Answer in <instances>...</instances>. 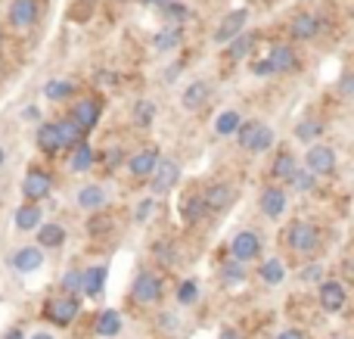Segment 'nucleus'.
<instances>
[{"label": "nucleus", "mask_w": 354, "mask_h": 339, "mask_svg": "<svg viewBox=\"0 0 354 339\" xmlns=\"http://www.w3.org/2000/svg\"><path fill=\"white\" fill-rule=\"evenodd\" d=\"M62 243H66V228H62V224H56V221L37 224V243H35V246H41V249H59Z\"/></svg>", "instance_id": "393cba45"}, {"label": "nucleus", "mask_w": 354, "mask_h": 339, "mask_svg": "<svg viewBox=\"0 0 354 339\" xmlns=\"http://www.w3.org/2000/svg\"><path fill=\"white\" fill-rule=\"evenodd\" d=\"M97 165V153L87 140H81L78 147H72V156H68V172L72 174H87L91 168Z\"/></svg>", "instance_id": "6ab92c4d"}, {"label": "nucleus", "mask_w": 354, "mask_h": 339, "mask_svg": "<svg viewBox=\"0 0 354 339\" xmlns=\"http://www.w3.org/2000/svg\"><path fill=\"white\" fill-rule=\"evenodd\" d=\"M153 255L159 265H174V246L168 240H156L153 243Z\"/></svg>", "instance_id": "a19ab883"}, {"label": "nucleus", "mask_w": 354, "mask_h": 339, "mask_svg": "<svg viewBox=\"0 0 354 339\" xmlns=\"http://www.w3.org/2000/svg\"><path fill=\"white\" fill-rule=\"evenodd\" d=\"M320 134H324V122H320V118H301V122L295 125V137L305 143H314Z\"/></svg>", "instance_id": "c9c22d12"}, {"label": "nucleus", "mask_w": 354, "mask_h": 339, "mask_svg": "<svg viewBox=\"0 0 354 339\" xmlns=\"http://www.w3.org/2000/svg\"><path fill=\"white\" fill-rule=\"evenodd\" d=\"M230 255L233 262H255L261 255V237L255 230H239L230 240Z\"/></svg>", "instance_id": "f8f14e48"}, {"label": "nucleus", "mask_w": 354, "mask_h": 339, "mask_svg": "<svg viewBox=\"0 0 354 339\" xmlns=\"http://www.w3.org/2000/svg\"><path fill=\"white\" fill-rule=\"evenodd\" d=\"M236 140L245 153H264V149L274 147V131H270V125L252 118V122H243L236 128Z\"/></svg>", "instance_id": "f03ea898"}, {"label": "nucleus", "mask_w": 354, "mask_h": 339, "mask_svg": "<svg viewBox=\"0 0 354 339\" xmlns=\"http://www.w3.org/2000/svg\"><path fill=\"white\" fill-rule=\"evenodd\" d=\"M100 116H103V100L100 97H78L72 103V112H68V118H72L84 134H91V131L97 128Z\"/></svg>", "instance_id": "20e7f679"}, {"label": "nucleus", "mask_w": 354, "mask_h": 339, "mask_svg": "<svg viewBox=\"0 0 354 339\" xmlns=\"http://www.w3.org/2000/svg\"><path fill=\"white\" fill-rule=\"evenodd\" d=\"M3 37H6V35H3V25H0V50H3Z\"/></svg>", "instance_id": "bf43d9fd"}, {"label": "nucleus", "mask_w": 354, "mask_h": 339, "mask_svg": "<svg viewBox=\"0 0 354 339\" xmlns=\"http://www.w3.org/2000/svg\"><path fill=\"white\" fill-rule=\"evenodd\" d=\"M221 280L224 284H239V280H245V271H243V262H224L221 265Z\"/></svg>", "instance_id": "ea45409f"}, {"label": "nucleus", "mask_w": 354, "mask_h": 339, "mask_svg": "<svg viewBox=\"0 0 354 339\" xmlns=\"http://www.w3.org/2000/svg\"><path fill=\"white\" fill-rule=\"evenodd\" d=\"M295 168H299V159H295L289 149H280V153H277V159H274V165H270V178L283 187L289 178H292Z\"/></svg>", "instance_id": "a878e982"}, {"label": "nucleus", "mask_w": 354, "mask_h": 339, "mask_svg": "<svg viewBox=\"0 0 354 339\" xmlns=\"http://www.w3.org/2000/svg\"><path fill=\"white\" fill-rule=\"evenodd\" d=\"M177 181H180V162L159 159L153 174H149V190H153V196H165V193H171L177 187Z\"/></svg>", "instance_id": "423d86ee"}, {"label": "nucleus", "mask_w": 354, "mask_h": 339, "mask_svg": "<svg viewBox=\"0 0 354 339\" xmlns=\"http://www.w3.org/2000/svg\"><path fill=\"white\" fill-rule=\"evenodd\" d=\"M156 116H159V106L153 103V100H137L134 106H131V122L137 125V128H149V125L156 122Z\"/></svg>", "instance_id": "c756f323"}, {"label": "nucleus", "mask_w": 354, "mask_h": 339, "mask_svg": "<svg viewBox=\"0 0 354 339\" xmlns=\"http://www.w3.org/2000/svg\"><path fill=\"white\" fill-rule=\"evenodd\" d=\"M106 187H100V184H87V187H81L78 190V196H75V203H78V209H87V212H97V209H103L106 205Z\"/></svg>", "instance_id": "b1692460"}, {"label": "nucleus", "mask_w": 354, "mask_h": 339, "mask_svg": "<svg viewBox=\"0 0 354 339\" xmlns=\"http://www.w3.org/2000/svg\"><path fill=\"white\" fill-rule=\"evenodd\" d=\"M299 277H301V284H317V280H324V268L320 265H305Z\"/></svg>", "instance_id": "c03bdc74"}, {"label": "nucleus", "mask_w": 354, "mask_h": 339, "mask_svg": "<svg viewBox=\"0 0 354 339\" xmlns=\"http://www.w3.org/2000/svg\"><path fill=\"white\" fill-rule=\"evenodd\" d=\"M44 265V249L41 246H22L12 253V268L19 274H35Z\"/></svg>", "instance_id": "a211bd4d"}, {"label": "nucleus", "mask_w": 354, "mask_h": 339, "mask_svg": "<svg viewBox=\"0 0 354 339\" xmlns=\"http://www.w3.org/2000/svg\"><path fill=\"white\" fill-rule=\"evenodd\" d=\"M162 293H165V284L156 271H140L134 277V286H131V296L140 305H156L162 299Z\"/></svg>", "instance_id": "0eeeda50"}, {"label": "nucleus", "mask_w": 354, "mask_h": 339, "mask_svg": "<svg viewBox=\"0 0 354 339\" xmlns=\"http://www.w3.org/2000/svg\"><path fill=\"white\" fill-rule=\"evenodd\" d=\"M264 59L270 62L274 75H292V72H299V53H295L292 44H274V47H270V53L264 56Z\"/></svg>", "instance_id": "ddd939ff"}, {"label": "nucleus", "mask_w": 354, "mask_h": 339, "mask_svg": "<svg viewBox=\"0 0 354 339\" xmlns=\"http://www.w3.org/2000/svg\"><path fill=\"white\" fill-rule=\"evenodd\" d=\"M153 209H156V196H149V199H143L140 205H137V212H134V221H149V215H153Z\"/></svg>", "instance_id": "49530a36"}, {"label": "nucleus", "mask_w": 354, "mask_h": 339, "mask_svg": "<svg viewBox=\"0 0 354 339\" xmlns=\"http://www.w3.org/2000/svg\"><path fill=\"white\" fill-rule=\"evenodd\" d=\"M106 286V268L103 265H93L81 271V293L84 296H100Z\"/></svg>", "instance_id": "bb28decb"}, {"label": "nucleus", "mask_w": 354, "mask_h": 339, "mask_svg": "<svg viewBox=\"0 0 354 339\" xmlns=\"http://www.w3.org/2000/svg\"><path fill=\"white\" fill-rule=\"evenodd\" d=\"M218 339H243V333H239L236 327H224V330H221V336H218Z\"/></svg>", "instance_id": "3c124183"}, {"label": "nucleus", "mask_w": 354, "mask_h": 339, "mask_svg": "<svg viewBox=\"0 0 354 339\" xmlns=\"http://www.w3.org/2000/svg\"><path fill=\"white\" fill-rule=\"evenodd\" d=\"M239 125H243V116H239L236 109H224L218 116V122H214V131H218L221 137H230V134H236Z\"/></svg>", "instance_id": "f704fd0d"}, {"label": "nucleus", "mask_w": 354, "mask_h": 339, "mask_svg": "<svg viewBox=\"0 0 354 339\" xmlns=\"http://www.w3.org/2000/svg\"><path fill=\"white\" fill-rule=\"evenodd\" d=\"M180 44H183V25H162L153 37V47L159 50V53H171Z\"/></svg>", "instance_id": "412c9836"}, {"label": "nucleus", "mask_w": 354, "mask_h": 339, "mask_svg": "<svg viewBox=\"0 0 354 339\" xmlns=\"http://www.w3.org/2000/svg\"><path fill=\"white\" fill-rule=\"evenodd\" d=\"M35 140H37V149H41V153H47V156H56V153L62 149V140H59V131H56V122L37 125Z\"/></svg>", "instance_id": "4be33fe9"}, {"label": "nucleus", "mask_w": 354, "mask_h": 339, "mask_svg": "<svg viewBox=\"0 0 354 339\" xmlns=\"http://www.w3.org/2000/svg\"><path fill=\"white\" fill-rule=\"evenodd\" d=\"M31 339H53V336H50V333H35Z\"/></svg>", "instance_id": "13d9d810"}, {"label": "nucleus", "mask_w": 354, "mask_h": 339, "mask_svg": "<svg viewBox=\"0 0 354 339\" xmlns=\"http://www.w3.org/2000/svg\"><path fill=\"white\" fill-rule=\"evenodd\" d=\"M97 330L100 336H106V339H112V336H118L122 333V315H118L115 309H106V311H100L97 315Z\"/></svg>", "instance_id": "473e14b6"}, {"label": "nucleus", "mask_w": 354, "mask_h": 339, "mask_svg": "<svg viewBox=\"0 0 354 339\" xmlns=\"http://www.w3.org/2000/svg\"><path fill=\"white\" fill-rule=\"evenodd\" d=\"M305 165H308V172H314L317 178H326V174L336 172V149H333L330 143L314 140L311 149L305 153Z\"/></svg>", "instance_id": "6e6552de"}, {"label": "nucleus", "mask_w": 354, "mask_h": 339, "mask_svg": "<svg viewBox=\"0 0 354 339\" xmlns=\"http://www.w3.org/2000/svg\"><path fill=\"white\" fill-rule=\"evenodd\" d=\"M199 199H202V209L205 212H227L233 205V199H236V190H233L230 184H224V181H214V184H208L205 190L199 193Z\"/></svg>", "instance_id": "1a4fd4ad"}, {"label": "nucleus", "mask_w": 354, "mask_h": 339, "mask_svg": "<svg viewBox=\"0 0 354 339\" xmlns=\"http://www.w3.org/2000/svg\"><path fill=\"white\" fill-rule=\"evenodd\" d=\"M159 159H162L159 147H143V149H137V153H131L128 159H124V165H128V174L134 181H149V174H153Z\"/></svg>", "instance_id": "9b49d317"}, {"label": "nucleus", "mask_w": 354, "mask_h": 339, "mask_svg": "<svg viewBox=\"0 0 354 339\" xmlns=\"http://www.w3.org/2000/svg\"><path fill=\"white\" fill-rule=\"evenodd\" d=\"M44 221L41 203H22L16 209V228L19 230H37V224Z\"/></svg>", "instance_id": "cd10ccee"}, {"label": "nucleus", "mask_w": 354, "mask_h": 339, "mask_svg": "<svg viewBox=\"0 0 354 339\" xmlns=\"http://www.w3.org/2000/svg\"><path fill=\"white\" fill-rule=\"evenodd\" d=\"M245 22H249V10H230L224 19H221L218 28H214V44H227L236 35H243Z\"/></svg>", "instance_id": "2eb2a0df"}, {"label": "nucleus", "mask_w": 354, "mask_h": 339, "mask_svg": "<svg viewBox=\"0 0 354 339\" xmlns=\"http://www.w3.org/2000/svg\"><path fill=\"white\" fill-rule=\"evenodd\" d=\"M292 190H299V193H311L314 187H317V174L314 172H305V168H295L292 172V178L286 181Z\"/></svg>", "instance_id": "e433bc0d"}, {"label": "nucleus", "mask_w": 354, "mask_h": 339, "mask_svg": "<svg viewBox=\"0 0 354 339\" xmlns=\"http://www.w3.org/2000/svg\"><path fill=\"white\" fill-rule=\"evenodd\" d=\"M258 277H261L264 284H283L286 265H283L280 259H268V262H261V268H258Z\"/></svg>", "instance_id": "72a5a7b5"}, {"label": "nucleus", "mask_w": 354, "mask_h": 339, "mask_svg": "<svg viewBox=\"0 0 354 339\" xmlns=\"http://www.w3.org/2000/svg\"><path fill=\"white\" fill-rule=\"evenodd\" d=\"M3 339H25V333H22L19 327H10V330L3 333Z\"/></svg>", "instance_id": "5fc2aeb1"}, {"label": "nucleus", "mask_w": 354, "mask_h": 339, "mask_svg": "<svg viewBox=\"0 0 354 339\" xmlns=\"http://www.w3.org/2000/svg\"><path fill=\"white\" fill-rule=\"evenodd\" d=\"M115 81H118V75L109 72V68H100V72H97V84H100V87H112Z\"/></svg>", "instance_id": "09e8293b"}, {"label": "nucleus", "mask_w": 354, "mask_h": 339, "mask_svg": "<svg viewBox=\"0 0 354 339\" xmlns=\"http://www.w3.org/2000/svg\"><path fill=\"white\" fill-rule=\"evenodd\" d=\"M208 97H212V84L208 81H189L180 93V106L187 112H199L208 103Z\"/></svg>", "instance_id": "f3484780"}, {"label": "nucleus", "mask_w": 354, "mask_h": 339, "mask_svg": "<svg viewBox=\"0 0 354 339\" xmlns=\"http://www.w3.org/2000/svg\"><path fill=\"white\" fill-rule=\"evenodd\" d=\"M317 35H320V19L314 12H295L292 22H289V37L305 44V41H314Z\"/></svg>", "instance_id": "dca6fc26"}, {"label": "nucleus", "mask_w": 354, "mask_h": 339, "mask_svg": "<svg viewBox=\"0 0 354 339\" xmlns=\"http://www.w3.org/2000/svg\"><path fill=\"white\" fill-rule=\"evenodd\" d=\"M87 230L91 234H103V230H109V218H91V224H87Z\"/></svg>", "instance_id": "8fccbe9b"}, {"label": "nucleus", "mask_w": 354, "mask_h": 339, "mask_svg": "<svg viewBox=\"0 0 354 339\" xmlns=\"http://www.w3.org/2000/svg\"><path fill=\"white\" fill-rule=\"evenodd\" d=\"M317 299H320V309L330 311V315H336V311H342L345 302H348V290H345L339 280H320Z\"/></svg>", "instance_id": "4468645a"}, {"label": "nucleus", "mask_w": 354, "mask_h": 339, "mask_svg": "<svg viewBox=\"0 0 354 339\" xmlns=\"http://www.w3.org/2000/svg\"><path fill=\"white\" fill-rule=\"evenodd\" d=\"M50 193H53V174L47 172V168H28L22 178V196L25 203H41V199H47Z\"/></svg>", "instance_id": "39448f33"}, {"label": "nucleus", "mask_w": 354, "mask_h": 339, "mask_svg": "<svg viewBox=\"0 0 354 339\" xmlns=\"http://www.w3.org/2000/svg\"><path fill=\"white\" fill-rule=\"evenodd\" d=\"M196 299H199V284H196V280H180V284H177V302L193 305Z\"/></svg>", "instance_id": "58836bf2"}, {"label": "nucleus", "mask_w": 354, "mask_h": 339, "mask_svg": "<svg viewBox=\"0 0 354 339\" xmlns=\"http://www.w3.org/2000/svg\"><path fill=\"white\" fill-rule=\"evenodd\" d=\"M75 93H78V87H75L72 81H66V78H53V81L44 84V97H47L50 103H66V100L75 97Z\"/></svg>", "instance_id": "7c9ffc66"}, {"label": "nucleus", "mask_w": 354, "mask_h": 339, "mask_svg": "<svg viewBox=\"0 0 354 339\" xmlns=\"http://www.w3.org/2000/svg\"><path fill=\"white\" fill-rule=\"evenodd\" d=\"M6 72V66H3V56H0V75H3Z\"/></svg>", "instance_id": "052dcab7"}, {"label": "nucleus", "mask_w": 354, "mask_h": 339, "mask_svg": "<svg viewBox=\"0 0 354 339\" xmlns=\"http://www.w3.org/2000/svg\"><path fill=\"white\" fill-rule=\"evenodd\" d=\"M255 41H258V37H255V35H249V31H245V35H236L233 41H227V47H224V59H227V62H239V59H245V56H249L252 50H255Z\"/></svg>", "instance_id": "5701e85b"}, {"label": "nucleus", "mask_w": 354, "mask_h": 339, "mask_svg": "<svg viewBox=\"0 0 354 339\" xmlns=\"http://www.w3.org/2000/svg\"><path fill=\"white\" fill-rule=\"evenodd\" d=\"M286 203L289 199H286V190H283V187L274 184V187H264L261 190V212L268 218H274V221L286 212Z\"/></svg>", "instance_id": "aec40b11"}, {"label": "nucleus", "mask_w": 354, "mask_h": 339, "mask_svg": "<svg viewBox=\"0 0 354 339\" xmlns=\"http://www.w3.org/2000/svg\"><path fill=\"white\" fill-rule=\"evenodd\" d=\"M159 10H162V16H165V25H183V19H187L183 0H168V3H162Z\"/></svg>", "instance_id": "4c0bfd02"}, {"label": "nucleus", "mask_w": 354, "mask_h": 339, "mask_svg": "<svg viewBox=\"0 0 354 339\" xmlns=\"http://www.w3.org/2000/svg\"><path fill=\"white\" fill-rule=\"evenodd\" d=\"M252 75H258V78H268V75H274V68H270L268 59H255V62H252Z\"/></svg>", "instance_id": "de8ad7c7"}, {"label": "nucleus", "mask_w": 354, "mask_h": 339, "mask_svg": "<svg viewBox=\"0 0 354 339\" xmlns=\"http://www.w3.org/2000/svg\"><path fill=\"white\" fill-rule=\"evenodd\" d=\"M286 246L299 255H311L317 253L320 246V228L311 221V218H299L286 228Z\"/></svg>", "instance_id": "f257e3e1"}, {"label": "nucleus", "mask_w": 354, "mask_h": 339, "mask_svg": "<svg viewBox=\"0 0 354 339\" xmlns=\"http://www.w3.org/2000/svg\"><path fill=\"white\" fill-rule=\"evenodd\" d=\"M62 290L68 296H81V271H66L62 274Z\"/></svg>", "instance_id": "37998d69"}, {"label": "nucleus", "mask_w": 354, "mask_h": 339, "mask_svg": "<svg viewBox=\"0 0 354 339\" xmlns=\"http://www.w3.org/2000/svg\"><path fill=\"white\" fill-rule=\"evenodd\" d=\"M122 159H124V153H122V147H109L103 156H100V162H103V168H106V174L109 172H115L118 165H122Z\"/></svg>", "instance_id": "79ce46f5"}, {"label": "nucleus", "mask_w": 354, "mask_h": 339, "mask_svg": "<svg viewBox=\"0 0 354 339\" xmlns=\"http://www.w3.org/2000/svg\"><path fill=\"white\" fill-rule=\"evenodd\" d=\"M339 97L342 100L354 97V72H342V78H339Z\"/></svg>", "instance_id": "a18cd8bd"}, {"label": "nucleus", "mask_w": 354, "mask_h": 339, "mask_svg": "<svg viewBox=\"0 0 354 339\" xmlns=\"http://www.w3.org/2000/svg\"><path fill=\"white\" fill-rule=\"evenodd\" d=\"M159 321H162V327H165V330H177V324H174V315H162Z\"/></svg>", "instance_id": "864d4df0"}, {"label": "nucleus", "mask_w": 354, "mask_h": 339, "mask_svg": "<svg viewBox=\"0 0 354 339\" xmlns=\"http://www.w3.org/2000/svg\"><path fill=\"white\" fill-rule=\"evenodd\" d=\"M3 162H6V149L0 147V168H3Z\"/></svg>", "instance_id": "4d7b16f0"}, {"label": "nucleus", "mask_w": 354, "mask_h": 339, "mask_svg": "<svg viewBox=\"0 0 354 339\" xmlns=\"http://www.w3.org/2000/svg\"><path fill=\"white\" fill-rule=\"evenodd\" d=\"M56 131H59V140H62V149H72V147H78L81 140H84V131L78 128V125L72 122L68 116H62V118H56Z\"/></svg>", "instance_id": "c85d7f7f"}, {"label": "nucleus", "mask_w": 354, "mask_h": 339, "mask_svg": "<svg viewBox=\"0 0 354 339\" xmlns=\"http://www.w3.org/2000/svg\"><path fill=\"white\" fill-rule=\"evenodd\" d=\"M177 212H180V218L187 224H196L205 218V209H202V199L199 193H189V196H180V203H177Z\"/></svg>", "instance_id": "2f4dec72"}, {"label": "nucleus", "mask_w": 354, "mask_h": 339, "mask_svg": "<svg viewBox=\"0 0 354 339\" xmlns=\"http://www.w3.org/2000/svg\"><path fill=\"white\" fill-rule=\"evenodd\" d=\"M277 339H305V333H301V330H283Z\"/></svg>", "instance_id": "603ef678"}, {"label": "nucleus", "mask_w": 354, "mask_h": 339, "mask_svg": "<svg viewBox=\"0 0 354 339\" xmlns=\"http://www.w3.org/2000/svg\"><path fill=\"white\" fill-rule=\"evenodd\" d=\"M143 3H149V6H162V3H168V0H143Z\"/></svg>", "instance_id": "6e6d98bb"}, {"label": "nucleus", "mask_w": 354, "mask_h": 339, "mask_svg": "<svg viewBox=\"0 0 354 339\" xmlns=\"http://www.w3.org/2000/svg\"><path fill=\"white\" fill-rule=\"evenodd\" d=\"M41 19V0H12L6 10V22L16 31H28Z\"/></svg>", "instance_id": "9d476101"}, {"label": "nucleus", "mask_w": 354, "mask_h": 339, "mask_svg": "<svg viewBox=\"0 0 354 339\" xmlns=\"http://www.w3.org/2000/svg\"><path fill=\"white\" fill-rule=\"evenodd\" d=\"M78 311H81V302L75 296H68V293L50 296L47 305H44V318H47L50 324H56V327H68V324L78 318Z\"/></svg>", "instance_id": "7ed1b4c3"}]
</instances>
